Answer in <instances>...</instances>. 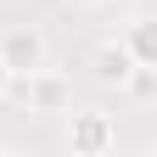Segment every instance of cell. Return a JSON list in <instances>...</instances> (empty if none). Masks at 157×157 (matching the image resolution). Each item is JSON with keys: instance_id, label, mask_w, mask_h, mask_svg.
I'll list each match as a JSON object with an SVG mask.
<instances>
[{"instance_id": "obj_2", "label": "cell", "mask_w": 157, "mask_h": 157, "mask_svg": "<svg viewBox=\"0 0 157 157\" xmlns=\"http://www.w3.org/2000/svg\"><path fill=\"white\" fill-rule=\"evenodd\" d=\"M45 34H39L34 23H11L6 34H0V56H6V67L11 73H34V67H45Z\"/></svg>"}, {"instance_id": "obj_1", "label": "cell", "mask_w": 157, "mask_h": 157, "mask_svg": "<svg viewBox=\"0 0 157 157\" xmlns=\"http://www.w3.org/2000/svg\"><path fill=\"white\" fill-rule=\"evenodd\" d=\"M11 90H23V101L34 112H67L73 107V84L62 73H51V67H34V73H17V84Z\"/></svg>"}, {"instance_id": "obj_5", "label": "cell", "mask_w": 157, "mask_h": 157, "mask_svg": "<svg viewBox=\"0 0 157 157\" xmlns=\"http://www.w3.org/2000/svg\"><path fill=\"white\" fill-rule=\"evenodd\" d=\"M124 45H129V56H135V62L157 67V17H135V23H129V34H124Z\"/></svg>"}, {"instance_id": "obj_7", "label": "cell", "mask_w": 157, "mask_h": 157, "mask_svg": "<svg viewBox=\"0 0 157 157\" xmlns=\"http://www.w3.org/2000/svg\"><path fill=\"white\" fill-rule=\"evenodd\" d=\"M11 84H17V73L6 67V56H0V101H6V95H11Z\"/></svg>"}, {"instance_id": "obj_6", "label": "cell", "mask_w": 157, "mask_h": 157, "mask_svg": "<svg viewBox=\"0 0 157 157\" xmlns=\"http://www.w3.org/2000/svg\"><path fill=\"white\" fill-rule=\"evenodd\" d=\"M129 95H140V101H157V67H146V62H135V73H129V84H124Z\"/></svg>"}, {"instance_id": "obj_3", "label": "cell", "mask_w": 157, "mask_h": 157, "mask_svg": "<svg viewBox=\"0 0 157 157\" xmlns=\"http://www.w3.org/2000/svg\"><path fill=\"white\" fill-rule=\"evenodd\" d=\"M129 73H135V56H129L124 39H107V45H95V51H90V78H95V84L124 90V84H129Z\"/></svg>"}, {"instance_id": "obj_8", "label": "cell", "mask_w": 157, "mask_h": 157, "mask_svg": "<svg viewBox=\"0 0 157 157\" xmlns=\"http://www.w3.org/2000/svg\"><path fill=\"white\" fill-rule=\"evenodd\" d=\"M73 6H84V11H101V6H112V0H73Z\"/></svg>"}, {"instance_id": "obj_4", "label": "cell", "mask_w": 157, "mask_h": 157, "mask_svg": "<svg viewBox=\"0 0 157 157\" xmlns=\"http://www.w3.org/2000/svg\"><path fill=\"white\" fill-rule=\"evenodd\" d=\"M112 146V124L101 112H73V151H84V157H95V151H107Z\"/></svg>"}]
</instances>
